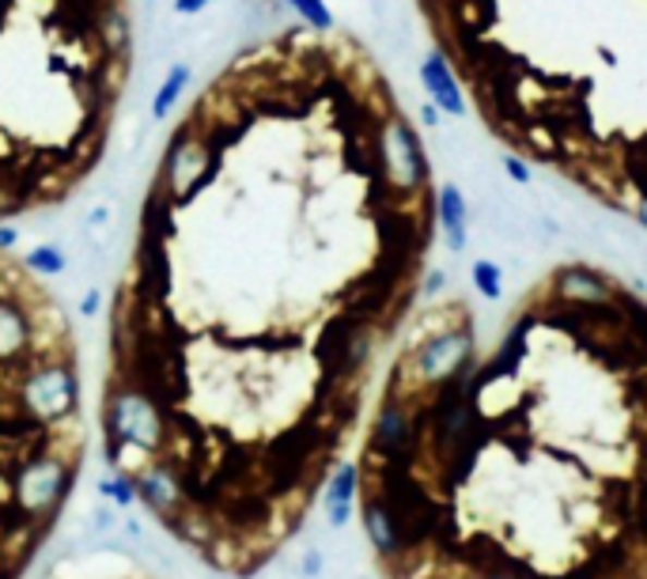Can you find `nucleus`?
I'll return each instance as SVG.
<instances>
[{"label":"nucleus","mask_w":647,"mask_h":579,"mask_svg":"<svg viewBox=\"0 0 647 579\" xmlns=\"http://www.w3.org/2000/svg\"><path fill=\"white\" fill-rule=\"evenodd\" d=\"M443 288H447V273H443V269H436V273L425 276V296H439Z\"/></svg>","instance_id":"nucleus-15"},{"label":"nucleus","mask_w":647,"mask_h":579,"mask_svg":"<svg viewBox=\"0 0 647 579\" xmlns=\"http://www.w3.org/2000/svg\"><path fill=\"white\" fill-rule=\"evenodd\" d=\"M549 296L561 307H602L613 304L621 296V288L606 273H598L595 266L572 261V266H561L549 276Z\"/></svg>","instance_id":"nucleus-5"},{"label":"nucleus","mask_w":647,"mask_h":579,"mask_svg":"<svg viewBox=\"0 0 647 579\" xmlns=\"http://www.w3.org/2000/svg\"><path fill=\"white\" fill-rule=\"evenodd\" d=\"M500 167H503V174H508L511 186H523L526 189L534 182V171H530V163H526L523 156H503Z\"/></svg>","instance_id":"nucleus-13"},{"label":"nucleus","mask_w":647,"mask_h":579,"mask_svg":"<svg viewBox=\"0 0 647 579\" xmlns=\"http://www.w3.org/2000/svg\"><path fill=\"white\" fill-rule=\"evenodd\" d=\"M420 87H425L428 102H436L447 118H466L469 102L462 95V84L454 76V65L447 61L443 50H428L425 61H420Z\"/></svg>","instance_id":"nucleus-6"},{"label":"nucleus","mask_w":647,"mask_h":579,"mask_svg":"<svg viewBox=\"0 0 647 579\" xmlns=\"http://www.w3.org/2000/svg\"><path fill=\"white\" fill-rule=\"evenodd\" d=\"M72 473H76V451H50L35 455L15 473V507L27 519H42L65 500Z\"/></svg>","instance_id":"nucleus-4"},{"label":"nucleus","mask_w":647,"mask_h":579,"mask_svg":"<svg viewBox=\"0 0 647 579\" xmlns=\"http://www.w3.org/2000/svg\"><path fill=\"white\" fill-rule=\"evenodd\" d=\"M443 110L436 107V102H425V107H420V125H425L428 133H443Z\"/></svg>","instance_id":"nucleus-14"},{"label":"nucleus","mask_w":647,"mask_h":579,"mask_svg":"<svg viewBox=\"0 0 647 579\" xmlns=\"http://www.w3.org/2000/svg\"><path fill=\"white\" fill-rule=\"evenodd\" d=\"M102 493H107L110 500H114L118 507H130L133 500H137V485H133L130 473H118L114 481H107V485H102Z\"/></svg>","instance_id":"nucleus-12"},{"label":"nucleus","mask_w":647,"mask_h":579,"mask_svg":"<svg viewBox=\"0 0 647 579\" xmlns=\"http://www.w3.org/2000/svg\"><path fill=\"white\" fill-rule=\"evenodd\" d=\"M356 496H359V466L341 463L326 478V515H330V527H345Z\"/></svg>","instance_id":"nucleus-9"},{"label":"nucleus","mask_w":647,"mask_h":579,"mask_svg":"<svg viewBox=\"0 0 647 579\" xmlns=\"http://www.w3.org/2000/svg\"><path fill=\"white\" fill-rule=\"evenodd\" d=\"M322 38H261L186 102L110 299L102 394L159 420L156 463L186 507L322 478L379 345L387 292L375 273L338 281V189L364 125L353 61Z\"/></svg>","instance_id":"nucleus-1"},{"label":"nucleus","mask_w":647,"mask_h":579,"mask_svg":"<svg viewBox=\"0 0 647 579\" xmlns=\"http://www.w3.org/2000/svg\"><path fill=\"white\" fill-rule=\"evenodd\" d=\"M598 58H602V61H606V65H618V58H613V53H610V50H606V46H602V50H598Z\"/></svg>","instance_id":"nucleus-18"},{"label":"nucleus","mask_w":647,"mask_h":579,"mask_svg":"<svg viewBox=\"0 0 647 579\" xmlns=\"http://www.w3.org/2000/svg\"><path fill=\"white\" fill-rule=\"evenodd\" d=\"M469 220H474V209H469V197L459 182H443L436 189V224H439V239L451 254H466L469 247Z\"/></svg>","instance_id":"nucleus-7"},{"label":"nucleus","mask_w":647,"mask_h":579,"mask_svg":"<svg viewBox=\"0 0 647 579\" xmlns=\"http://www.w3.org/2000/svg\"><path fill=\"white\" fill-rule=\"evenodd\" d=\"M130 76L133 0H0V224L91 178Z\"/></svg>","instance_id":"nucleus-2"},{"label":"nucleus","mask_w":647,"mask_h":579,"mask_svg":"<svg viewBox=\"0 0 647 579\" xmlns=\"http://www.w3.org/2000/svg\"><path fill=\"white\" fill-rule=\"evenodd\" d=\"M288 8L300 12V20L310 30H318V35H330L333 30V12L326 8V0H288Z\"/></svg>","instance_id":"nucleus-11"},{"label":"nucleus","mask_w":647,"mask_h":579,"mask_svg":"<svg viewBox=\"0 0 647 579\" xmlns=\"http://www.w3.org/2000/svg\"><path fill=\"white\" fill-rule=\"evenodd\" d=\"M122 534L130 538V542H141V538H144V534H141V522H133V519H130V522H125V527H122Z\"/></svg>","instance_id":"nucleus-16"},{"label":"nucleus","mask_w":647,"mask_h":579,"mask_svg":"<svg viewBox=\"0 0 647 579\" xmlns=\"http://www.w3.org/2000/svg\"><path fill=\"white\" fill-rule=\"evenodd\" d=\"M367 174L379 194L394 197H417L431 182V163L425 152V140L410 125V118L387 114L371 125V140H367Z\"/></svg>","instance_id":"nucleus-3"},{"label":"nucleus","mask_w":647,"mask_h":579,"mask_svg":"<svg viewBox=\"0 0 647 579\" xmlns=\"http://www.w3.org/2000/svg\"><path fill=\"white\" fill-rule=\"evenodd\" d=\"M469 284L477 288V296H485V299L497 304V299L503 296V269L492 258H477L474 266H469Z\"/></svg>","instance_id":"nucleus-10"},{"label":"nucleus","mask_w":647,"mask_h":579,"mask_svg":"<svg viewBox=\"0 0 647 579\" xmlns=\"http://www.w3.org/2000/svg\"><path fill=\"white\" fill-rule=\"evenodd\" d=\"M636 224L647 232V189H644V197H640V209H636Z\"/></svg>","instance_id":"nucleus-17"},{"label":"nucleus","mask_w":647,"mask_h":579,"mask_svg":"<svg viewBox=\"0 0 647 579\" xmlns=\"http://www.w3.org/2000/svg\"><path fill=\"white\" fill-rule=\"evenodd\" d=\"M133 485H137V496L144 500V507L156 515H163V519H171L174 512H186V493H182V481L174 470H167V466H141L137 473H130Z\"/></svg>","instance_id":"nucleus-8"}]
</instances>
